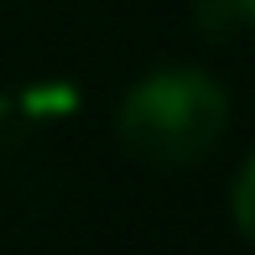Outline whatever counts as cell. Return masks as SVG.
Masks as SVG:
<instances>
[{
	"mask_svg": "<svg viewBox=\"0 0 255 255\" xmlns=\"http://www.w3.org/2000/svg\"><path fill=\"white\" fill-rule=\"evenodd\" d=\"M229 94L203 68H156L135 78L120 99L115 135L125 156L146 167H193L224 141Z\"/></svg>",
	"mask_w": 255,
	"mask_h": 255,
	"instance_id": "1",
	"label": "cell"
},
{
	"mask_svg": "<svg viewBox=\"0 0 255 255\" xmlns=\"http://www.w3.org/2000/svg\"><path fill=\"white\" fill-rule=\"evenodd\" d=\"M229 10H235L245 26H255V0H229Z\"/></svg>",
	"mask_w": 255,
	"mask_h": 255,
	"instance_id": "3",
	"label": "cell"
},
{
	"mask_svg": "<svg viewBox=\"0 0 255 255\" xmlns=\"http://www.w3.org/2000/svg\"><path fill=\"white\" fill-rule=\"evenodd\" d=\"M229 214H235V229L255 245V151H250V161L240 167V177H235V193H229Z\"/></svg>",
	"mask_w": 255,
	"mask_h": 255,
	"instance_id": "2",
	"label": "cell"
}]
</instances>
